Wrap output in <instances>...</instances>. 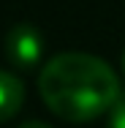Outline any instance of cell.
Returning a JSON list of instances; mask_svg holds the SVG:
<instances>
[{
	"label": "cell",
	"instance_id": "cell-3",
	"mask_svg": "<svg viewBox=\"0 0 125 128\" xmlns=\"http://www.w3.org/2000/svg\"><path fill=\"white\" fill-rule=\"evenodd\" d=\"M25 101V84L22 79L11 71H3L0 68V123L11 120Z\"/></svg>",
	"mask_w": 125,
	"mask_h": 128
},
{
	"label": "cell",
	"instance_id": "cell-2",
	"mask_svg": "<svg viewBox=\"0 0 125 128\" xmlns=\"http://www.w3.org/2000/svg\"><path fill=\"white\" fill-rule=\"evenodd\" d=\"M44 54V38L33 25H14L5 36V57L16 68H33Z\"/></svg>",
	"mask_w": 125,
	"mask_h": 128
},
{
	"label": "cell",
	"instance_id": "cell-1",
	"mask_svg": "<svg viewBox=\"0 0 125 128\" xmlns=\"http://www.w3.org/2000/svg\"><path fill=\"white\" fill-rule=\"evenodd\" d=\"M38 93L57 117L68 123H87L109 114L120 98V82L112 66H106L101 57L63 52L44 66Z\"/></svg>",
	"mask_w": 125,
	"mask_h": 128
},
{
	"label": "cell",
	"instance_id": "cell-5",
	"mask_svg": "<svg viewBox=\"0 0 125 128\" xmlns=\"http://www.w3.org/2000/svg\"><path fill=\"white\" fill-rule=\"evenodd\" d=\"M19 128H52V126H46V123H41V120H30V123H22Z\"/></svg>",
	"mask_w": 125,
	"mask_h": 128
},
{
	"label": "cell",
	"instance_id": "cell-6",
	"mask_svg": "<svg viewBox=\"0 0 125 128\" xmlns=\"http://www.w3.org/2000/svg\"><path fill=\"white\" fill-rule=\"evenodd\" d=\"M123 71H125V49H123Z\"/></svg>",
	"mask_w": 125,
	"mask_h": 128
},
{
	"label": "cell",
	"instance_id": "cell-4",
	"mask_svg": "<svg viewBox=\"0 0 125 128\" xmlns=\"http://www.w3.org/2000/svg\"><path fill=\"white\" fill-rule=\"evenodd\" d=\"M106 128H125V93H120L117 104L109 109V120H106Z\"/></svg>",
	"mask_w": 125,
	"mask_h": 128
}]
</instances>
